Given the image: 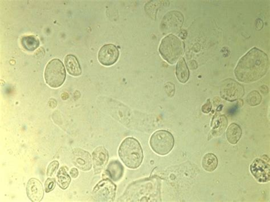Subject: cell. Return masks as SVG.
Listing matches in <instances>:
<instances>
[{"label":"cell","instance_id":"3","mask_svg":"<svg viewBox=\"0 0 270 202\" xmlns=\"http://www.w3.org/2000/svg\"><path fill=\"white\" fill-rule=\"evenodd\" d=\"M184 45L176 36L168 35L161 41L159 52L164 60L173 65L176 63L184 53Z\"/></svg>","mask_w":270,"mask_h":202},{"label":"cell","instance_id":"19","mask_svg":"<svg viewBox=\"0 0 270 202\" xmlns=\"http://www.w3.org/2000/svg\"><path fill=\"white\" fill-rule=\"evenodd\" d=\"M71 177L69 175L65 167H62L59 170L57 175V183L58 185L63 190L67 189L70 182H71Z\"/></svg>","mask_w":270,"mask_h":202},{"label":"cell","instance_id":"17","mask_svg":"<svg viewBox=\"0 0 270 202\" xmlns=\"http://www.w3.org/2000/svg\"><path fill=\"white\" fill-rule=\"evenodd\" d=\"M242 130L237 124H231L226 131V138L228 141L231 144H236L241 137Z\"/></svg>","mask_w":270,"mask_h":202},{"label":"cell","instance_id":"23","mask_svg":"<svg viewBox=\"0 0 270 202\" xmlns=\"http://www.w3.org/2000/svg\"><path fill=\"white\" fill-rule=\"evenodd\" d=\"M55 187V180L52 178H49L46 180L45 183V191L46 193H50V191L53 190Z\"/></svg>","mask_w":270,"mask_h":202},{"label":"cell","instance_id":"8","mask_svg":"<svg viewBox=\"0 0 270 202\" xmlns=\"http://www.w3.org/2000/svg\"><path fill=\"white\" fill-rule=\"evenodd\" d=\"M184 22V17L178 12L173 11L167 14L164 17L161 28L165 33H173L180 30Z\"/></svg>","mask_w":270,"mask_h":202},{"label":"cell","instance_id":"11","mask_svg":"<svg viewBox=\"0 0 270 202\" xmlns=\"http://www.w3.org/2000/svg\"><path fill=\"white\" fill-rule=\"evenodd\" d=\"M72 160L74 165L83 171H89L92 167L90 153L83 149H74L72 153Z\"/></svg>","mask_w":270,"mask_h":202},{"label":"cell","instance_id":"26","mask_svg":"<svg viewBox=\"0 0 270 202\" xmlns=\"http://www.w3.org/2000/svg\"><path fill=\"white\" fill-rule=\"evenodd\" d=\"M70 176H72L73 179H76L78 176L79 172L76 168H73L70 172Z\"/></svg>","mask_w":270,"mask_h":202},{"label":"cell","instance_id":"15","mask_svg":"<svg viewBox=\"0 0 270 202\" xmlns=\"http://www.w3.org/2000/svg\"><path fill=\"white\" fill-rule=\"evenodd\" d=\"M124 168L121 162L118 161H111L106 170L107 174L112 180H120L123 174Z\"/></svg>","mask_w":270,"mask_h":202},{"label":"cell","instance_id":"4","mask_svg":"<svg viewBox=\"0 0 270 202\" xmlns=\"http://www.w3.org/2000/svg\"><path fill=\"white\" fill-rule=\"evenodd\" d=\"M66 76L64 65L61 60L54 59L48 63L45 68V79L51 88L57 89L64 84Z\"/></svg>","mask_w":270,"mask_h":202},{"label":"cell","instance_id":"7","mask_svg":"<svg viewBox=\"0 0 270 202\" xmlns=\"http://www.w3.org/2000/svg\"><path fill=\"white\" fill-rule=\"evenodd\" d=\"M116 186L110 180H104L97 184L93 190L97 201L111 202L114 200Z\"/></svg>","mask_w":270,"mask_h":202},{"label":"cell","instance_id":"18","mask_svg":"<svg viewBox=\"0 0 270 202\" xmlns=\"http://www.w3.org/2000/svg\"><path fill=\"white\" fill-rule=\"evenodd\" d=\"M218 163V159L215 155L212 153H208L203 157L202 159V168L207 172H212L217 169Z\"/></svg>","mask_w":270,"mask_h":202},{"label":"cell","instance_id":"1","mask_svg":"<svg viewBox=\"0 0 270 202\" xmlns=\"http://www.w3.org/2000/svg\"><path fill=\"white\" fill-rule=\"evenodd\" d=\"M269 68V58L264 51L254 47L240 59L234 73L238 81L251 83L264 76Z\"/></svg>","mask_w":270,"mask_h":202},{"label":"cell","instance_id":"5","mask_svg":"<svg viewBox=\"0 0 270 202\" xmlns=\"http://www.w3.org/2000/svg\"><path fill=\"white\" fill-rule=\"evenodd\" d=\"M174 144L172 135L167 131H158L150 139V145L153 151L161 156L168 155L172 150Z\"/></svg>","mask_w":270,"mask_h":202},{"label":"cell","instance_id":"10","mask_svg":"<svg viewBox=\"0 0 270 202\" xmlns=\"http://www.w3.org/2000/svg\"><path fill=\"white\" fill-rule=\"evenodd\" d=\"M119 51L117 46L113 44L104 45L98 53V60L101 65L110 66L117 62Z\"/></svg>","mask_w":270,"mask_h":202},{"label":"cell","instance_id":"20","mask_svg":"<svg viewBox=\"0 0 270 202\" xmlns=\"http://www.w3.org/2000/svg\"><path fill=\"white\" fill-rule=\"evenodd\" d=\"M22 46L27 51H33L40 46V41L34 36H25L22 39Z\"/></svg>","mask_w":270,"mask_h":202},{"label":"cell","instance_id":"2","mask_svg":"<svg viewBox=\"0 0 270 202\" xmlns=\"http://www.w3.org/2000/svg\"><path fill=\"white\" fill-rule=\"evenodd\" d=\"M118 153L122 161L128 168L135 169L141 165L143 159V149L135 138H125L119 147Z\"/></svg>","mask_w":270,"mask_h":202},{"label":"cell","instance_id":"6","mask_svg":"<svg viewBox=\"0 0 270 202\" xmlns=\"http://www.w3.org/2000/svg\"><path fill=\"white\" fill-rule=\"evenodd\" d=\"M221 96L223 99L234 102L241 98L245 93L243 86L231 79L225 80L221 87Z\"/></svg>","mask_w":270,"mask_h":202},{"label":"cell","instance_id":"9","mask_svg":"<svg viewBox=\"0 0 270 202\" xmlns=\"http://www.w3.org/2000/svg\"><path fill=\"white\" fill-rule=\"evenodd\" d=\"M270 168L268 163L260 158H256L250 166V172L260 183L269 182L270 179Z\"/></svg>","mask_w":270,"mask_h":202},{"label":"cell","instance_id":"25","mask_svg":"<svg viewBox=\"0 0 270 202\" xmlns=\"http://www.w3.org/2000/svg\"><path fill=\"white\" fill-rule=\"evenodd\" d=\"M263 27H264V22L261 19H257L256 20V28L258 30H261Z\"/></svg>","mask_w":270,"mask_h":202},{"label":"cell","instance_id":"12","mask_svg":"<svg viewBox=\"0 0 270 202\" xmlns=\"http://www.w3.org/2000/svg\"><path fill=\"white\" fill-rule=\"evenodd\" d=\"M28 198L32 202H40L44 196V190L41 182L36 179H31L28 181L26 186Z\"/></svg>","mask_w":270,"mask_h":202},{"label":"cell","instance_id":"13","mask_svg":"<svg viewBox=\"0 0 270 202\" xmlns=\"http://www.w3.org/2000/svg\"><path fill=\"white\" fill-rule=\"evenodd\" d=\"M94 171L95 174L100 173L107 165L108 153L103 146L98 147L93 153Z\"/></svg>","mask_w":270,"mask_h":202},{"label":"cell","instance_id":"22","mask_svg":"<svg viewBox=\"0 0 270 202\" xmlns=\"http://www.w3.org/2000/svg\"><path fill=\"white\" fill-rule=\"evenodd\" d=\"M59 167V162L57 161L51 162L48 167L47 176L51 177L57 172Z\"/></svg>","mask_w":270,"mask_h":202},{"label":"cell","instance_id":"16","mask_svg":"<svg viewBox=\"0 0 270 202\" xmlns=\"http://www.w3.org/2000/svg\"><path fill=\"white\" fill-rule=\"evenodd\" d=\"M176 74L180 82L185 83L188 81L190 73L184 58H180L177 62Z\"/></svg>","mask_w":270,"mask_h":202},{"label":"cell","instance_id":"24","mask_svg":"<svg viewBox=\"0 0 270 202\" xmlns=\"http://www.w3.org/2000/svg\"><path fill=\"white\" fill-rule=\"evenodd\" d=\"M212 109V103L210 102V99L207 100V102L202 107V111L203 113H209L211 111Z\"/></svg>","mask_w":270,"mask_h":202},{"label":"cell","instance_id":"14","mask_svg":"<svg viewBox=\"0 0 270 202\" xmlns=\"http://www.w3.org/2000/svg\"><path fill=\"white\" fill-rule=\"evenodd\" d=\"M65 64L69 74L74 76H78L82 74L78 59L73 55H68L65 58Z\"/></svg>","mask_w":270,"mask_h":202},{"label":"cell","instance_id":"21","mask_svg":"<svg viewBox=\"0 0 270 202\" xmlns=\"http://www.w3.org/2000/svg\"><path fill=\"white\" fill-rule=\"evenodd\" d=\"M246 101L250 106H257L261 103L262 97L259 92L254 90L248 94Z\"/></svg>","mask_w":270,"mask_h":202}]
</instances>
